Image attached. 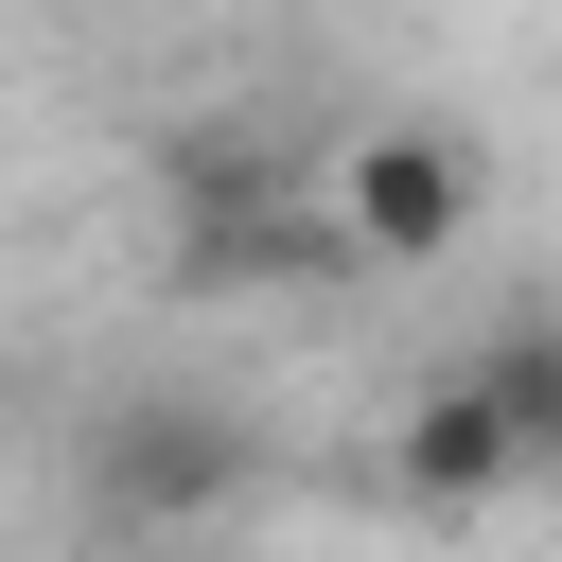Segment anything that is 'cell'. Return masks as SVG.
Masks as SVG:
<instances>
[{
  "label": "cell",
  "instance_id": "6da1fadb",
  "mask_svg": "<svg viewBox=\"0 0 562 562\" xmlns=\"http://www.w3.org/2000/svg\"><path fill=\"white\" fill-rule=\"evenodd\" d=\"M474 211H492V158H474L457 123H351V140H334V228H351V263H369V281L457 263V246H474Z\"/></svg>",
  "mask_w": 562,
  "mask_h": 562
},
{
  "label": "cell",
  "instance_id": "7a4b0ae2",
  "mask_svg": "<svg viewBox=\"0 0 562 562\" xmlns=\"http://www.w3.org/2000/svg\"><path fill=\"white\" fill-rule=\"evenodd\" d=\"M228 492H246V422H211V404H176V386L88 422V509H105V544H193Z\"/></svg>",
  "mask_w": 562,
  "mask_h": 562
},
{
  "label": "cell",
  "instance_id": "3957f363",
  "mask_svg": "<svg viewBox=\"0 0 562 562\" xmlns=\"http://www.w3.org/2000/svg\"><path fill=\"white\" fill-rule=\"evenodd\" d=\"M386 474H404L422 509H492V492H527V422L492 404V369H457V386H422V404H404Z\"/></svg>",
  "mask_w": 562,
  "mask_h": 562
},
{
  "label": "cell",
  "instance_id": "277c9868",
  "mask_svg": "<svg viewBox=\"0 0 562 562\" xmlns=\"http://www.w3.org/2000/svg\"><path fill=\"white\" fill-rule=\"evenodd\" d=\"M474 369H492V404L527 422V474H562V334L527 316V334H509V351H474Z\"/></svg>",
  "mask_w": 562,
  "mask_h": 562
},
{
  "label": "cell",
  "instance_id": "5b68a950",
  "mask_svg": "<svg viewBox=\"0 0 562 562\" xmlns=\"http://www.w3.org/2000/svg\"><path fill=\"white\" fill-rule=\"evenodd\" d=\"M105 562H211V544H105Z\"/></svg>",
  "mask_w": 562,
  "mask_h": 562
}]
</instances>
